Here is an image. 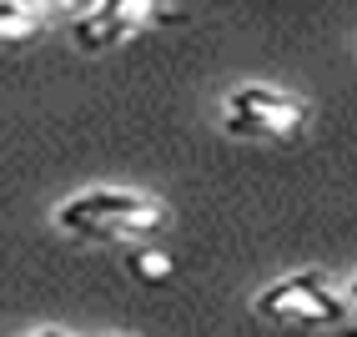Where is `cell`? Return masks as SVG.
I'll use <instances>...</instances> for the list:
<instances>
[{"instance_id": "6da1fadb", "label": "cell", "mask_w": 357, "mask_h": 337, "mask_svg": "<svg viewBox=\"0 0 357 337\" xmlns=\"http://www.w3.org/2000/svg\"><path fill=\"white\" fill-rule=\"evenodd\" d=\"M51 222L61 237L86 247H141L166 232V207L131 186H86L56 202Z\"/></svg>"}, {"instance_id": "7a4b0ae2", "label": "cell", "mask_w": 357, "mask_h": 337, "mask_svg": "<svg viewBox=\"0 0 357 337\" xmlns=\"http://www.w3.org/2000/svg\"><path fill=\"white\" fill-rule=\"evenodd\" d=\"M252 312L261 322H277V327H302V332H337L352 317V302L327 272H287L267 282L261 292L252 297Z\"/></svg>"}, {"instance_id": "3957f363", "label": "cell", "mask_w": 357, "mask_h": 337, "mask_svg": "<svg viewBox=\"0 0 357 337\" xmlns=\"http://www.w3.org/2000/svg\"><path fill=\"white\" fill-rule=\"evenodd\" d=\"M307 121H312V101L267 81L231 86L222 96V131L242 141H292Z\"/></svg>"}, {"instance_id": "277c9868", "label": "cell", "mask_w": 357, "mask_h": 337, "mask_svg": "<svg viewBox=\"0 0 357 337\" xmlns=\"http://www.w3.org/2000/svg\"><path fill=\"white\" fill-rule=\"evenodd\" d=\"M172 20V0H91L70 20V40L81 56H106L116 45L136 40L141 31H156Z\"/></svg>"}, {"instance_id": "5b68a950", "label": "cell", "mask_w": 357, "mask_h": 337, "mask_svg": "<svg viewBox=\"0 0 357 337\" xmlns=\"http://www.w3.org/2000/svg\"><path fill=\"white\" fill-rule=\"evenodd\" d=\"M126 252H131L126 267H131L136 282H172V277H176V257L161 252L156 242H141V247H126Z\"/></svg>"}, {"instance_id": "8992f818", "label": "cell", "mask_w": 357, "mask_h": 337, "mask_svg": "<svg viewBox=\"0 0 357 337\" xmlns=\"http://www.w3.org/2000/svg\"><path fill=\"white\" fill-rule=\"evenodd\" d=\"M10 6L26 10L31 20H45V15H70V20H76V15L91 6V0H10Z\"/></svg>"}, {"instance_id": "52a82bcc", "label": "cell", "mask_w": 357, "mask_h": 337, "mask_svg": "<svg viewBox=\"0 0 357 337\" xmlns=\"http://www.w3.org/2000/svg\"><path fill=\"white\" fill-rule=\"evenodd\" d=\"M40 26V20H31L26 10H15L10 0H0V40H20V36H31Z\"/></svg>"}, {"instance_id": "ba28073f", "label": "cell", "mask_w": 357, "mask_h": 337, "mask_svg": "<svg viewBox=\"0 0 357 337\" xmlns=\"http://www.w3.org/2000/svg\"><path fill=\"white\" fill-rule=\"evenodd\" d=\"M26 337H70V332H61V327H36V332H26Z\"/></svg>"}, {"instance_id": "9c48e42d", "label": "cell", "mask_w": 357, "mask_h": 337, "mask_svg": "<svg viewBox=\"0 0 357 337\" xmlns=\"http://www.w3.org/2000/svg\"><path fill=\"white\" fill-rule=\"evenodd\" d=\"M342 292H347V302H352V312H357V272H352V282L342 287Z\"/></svg>"}, {"instance_id": "30bf717a", "label": "cell", "mask_w": 357, "mask_h": 337, "mask_svg": "<svg viewBox=\"0 0 357 337\" xmlns=\"http://www.w3.org/2000/svg\"><path fill=\"white\" fill-rule=\"evenodd\" d=\"M337 337H357V317H347V322L337 327Z\"/></svg>"}, {"instance_id": "8fae6325", "label": "cell", "mask_w": 357, "mask_h": 337, "mask_svg": "<svg viewBox=\"0 0 357 337\" xmlns=\"http://www.w3.org/2000/svg\"><path fill=\"white\" fill-rule=\"evenodd\" d=\"M116 337H126V332H116Z\"/></svg>"}]
</instances>
